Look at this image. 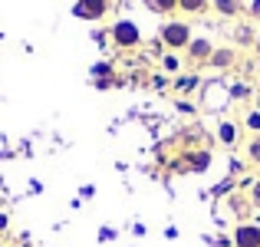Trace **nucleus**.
<instances>
[{
    "label": "nucleus",
    "instance_id": "19",
    "mask_svg": "<svg viewBox=\"0 0 260 247\" xmlns=\"http://www.w3.org/2000/svg\"><path fill=\"white\" fill-rule=\"evenodd\" d=\"M247 17L250 20H260V0H250V4H247Z\"/></svg>",
    "mask_w": 260,
    "mask_h": 247
},
{
    "label": "nucleus",
    "instance_id": "9",
    "mask_svg": "<svg viewBox=\"0 0 260 247\" xmlns=\"http://www.w3.org/2000/svg\"><path fill=\"white\" fill-rule=\"evenodd\" d=\"M211 10L224 20H234V17H241L244 7H241V0H211Z\"/></svg>",
    "mask_w": 260,
    "mask_h": 247
},
{
    "label": "nucleus",
    "instance_id": "18",
    "mask_svg": "<svg viewBox=\"0 0 260 247\" xmlns=\"http://www.w3.org/2000/svg\"><path fill=\"white\" fill-rule=\"evenodd\" d=\"M109 76H115L112 63H106V59H102V63H95V66H92V79H109Z\"/></svg>",
    "mask_w": 260,
    "mask_h": 247
},
{
    "label": "nucleus",
    "instance_id": "22",
    "mask_svg": "<svg viewBox=\"0 0 260 247\" xmlns=\"http://www.w3.org/2000/svg\"><path fill=\"white\" fill-rule=\"evenodd\" d=\"M152 86H155V89H165V86H168L165 73H158V76H152Z\"/></svg>",
    "mask_w": 260,
    "mask_h": 247
},
{
    "label": "nucleus",
    "instance_id": "25",
    "mask_svg": "<svg viewBox=\"0 0 260 247\" xmlns=\"http://www.w3.org/2000/svg\"><path fill=\"white\" fill-rule=\"evenodd\" d=\"M254 50H257V56H260V33H257V40H254Z\"/></svg>",
    "mask_w": 260,
    "mask_h": 247
},
{
    "label": "nucleus",
    "instance_id": "1",
    "mask_svg": "<svg viewBox=\"0 0 260 247\" xmlns=\"http://www.w3.org/2000/svg\"><path fill=\"white\" fill-rule=\"evenodd\" d=\"M158 40H161V46H165L168 53H184L188 43L194 40V33H191L188 20H165L161 30H158Z\"/></svg>",
    "mask_w": 260,
    "mask_h": 247
},
{
    "label": "nucleus",
    "instance_id": "12",
    "mask_svg": "<svg viewBox=\"0 0 260 247\" xmlns=\"http://www.w3.org/2000/svg\"><path fill=\"white\" fill-rule=\"evenodd\" d=\"M178 10L188 17H201V13H211V0H178Z\"/></svg>",
    "mask_w": 260,
    "mask_h": 247
},
{
    "label": "nucleus",
    "instance_id": "23",
    "mask_svg": "<svg viewBox=\"0 0 260 247\" xmlns=\"http://www.w3.org/2000/svg\"><path fill=\"white\" fill-rule=\"evenodd\" d=\"M92 40H95V43L102 46V43H106V40H109V30H95V33H92Z\"/></svg>",
    "mask_w": 260,
    "mask_h": 247
},
{
    "label": "nucleus",
    "instance_id": "7",
    "mask_svg": "<svg viewBox=\"0 0 260 247\" xmlns=\"http://www.w3.org/2000/svg\"><path fill=\"white\" fill-rule=\"evenodd\" d=\"M234 63H237L234 46H214V53H211V59L204 66H208V70H214V73H224V70H231Z\"/></svg>",
    "mask_w": 260,
    "mask_h": 247
},
{
    "label": "nucleus",
    "instance_id": "6",
    "mask_svg": "<svg viewBox=\"0 0 260 247\" xmlns=\"http://www.w3.org/2000/svg\"><path fill=\"white\" fill-rule=\"evenodd\" d=\"M211 53H214V43H211L208 37H194L188 43V50H184V59H188V63H194V66H204L211 59Z\"/></svg>",
    "mask_w": 260,
    "mask_h": 247
},
{
    "label": "nucleus",
    "instance_id": "17",
    "mask_svg": "<svg viewBox=\"0 0 260 247\" xmlns=\"http://www.w3.org/2000/svg\"><path fill=\"white\" fill-rule=\"evenodd\" d=\"M228 96H231V99H247V96H250V86H247V82H231V86H228Z\"/></svg>",
    "mask_w": 260,
    "mask_h": 247
},
{
    "label": "nucleus",
    "instance_id": "16",
    "mask_svg": "<svg viewBox=\"0 0 260 247\" xmlns=\"http://www.w3.org/2000/svg\"><path fill=\"white\" fill-rule=\"evenodd\" d=\"M244 129H247L250 135H260V109H250V112L244 115Z\"/></svg>",
    "mask_w": 260,
    "mask_h": 247
},
{
    "label": "nucleus",
    "instance_id": "24",
    "mask_svg": "<svg viewBox=\"0 0 260 247\" xmlns=\"http://www.w3.org/2000/svg\"><path fill=\"white\" fill-rule=\"evenodd\" d=\"M112 237H115V231H112V228H106V231H99V241H112Z\"/></svg>",
    "mask_w": 260,
    "mask_h": 247
},
{
    "label": "nucleus",
    "instance_id": "20",
    "mask_svg": "<svg viewBox=\"0 0 260 247\" xmlns=\"http://www.w3.org/2000/svg\"><path fill=\"white\" fill-rule=\"evenodd\" d=\"M250 204H257V208H260V181L250 184Z\"/></svg>",
    "mask_w": 260,
    "mask_h": 247
},
{
    "label": "nucleus",
    "instance_id": "8",
    "mask_svg": "<svg viewBox=\"0 0 260 247\" xmlns=\"http://www.w3.org/2000/svg\"><path fill=\"white\" fill-rule=\"evenodd\" d=\"M237 139H241V129H237V122H231V119L217 122V142H221V145L234 148V145H237Z\"/></svg>",
    "mask_w": 260,
    "mask_h": 247
},
{
    "label": "nucleus",
    "instance_id": "14",
    "mask_svg": "<svg viewBox=\"0 0 260 247\" xmlns=\"http://www.w3.org/2000/svg\"><path fill=\"white\" fill-rule=\"evenodd\" d=\"M254 40H257V33L250 30V26H237V30H234V43H241V46H254Z\"/></svg>",
    "mask_w": 260,
    "mask_h": 247
},
{
    "label": "nucleus",
    "instance_id": "2",
    "mask_svg": "<svg viewBox=\"0 0 260 247\" xmlns=\"http://www.w3.org/2000/svg\"><path fill=\"white\" fill-rule=\"evenodd\" d=\"M109 40H112L119 50H135V46H142V30L135 20H115L112 26H109Z\"/></svg>",
    "mask_w": 260,
    "mask_h": 247
},
{
    "label": "nucleus",
    "instance_id": "21",
    "mask_svg": "<svg viewBox=\"0 0 260 247\" xmlns=\"http://www.w3.org/2000/svg\"><path fill=\"white\" fill-rule=\"evenodd\" d=\"M7 231H10V214L0 211V234H7Z\"/></svg>",
    "mask_w": 260,
    "mask_h": 247
},
{
    "label": "nucleus",
    "instance_id": "13",
    "mask_svg": "<svg viewBox=\"0 0 260 247\" xmlns=\"http://www.w3.org/2000/svg\"><path fill=\"white\" fill-rule=\"evenodd\" d=\"M244 155H247L250 165H260V135H250L247 145H244Z\"/></svg>",
    "mask_w": 260,
    "mask_h": 247
},
{
    "label": "nucleus",
    "instance_id": "15",
    "mask_svg": "<svg viewBox=\"0 0 260 247\" xmlns=\"http://www.w3.org/2000/svg\"><path fill=\"white\" fill-rule=\"evenodd\" d=\"M148 7H152L155 13H178V0H148Z\"/></svg>",
    "mask_w": 260,
    "mask_h": 247
},
{
    "label": "nucleus",
    "instance_id": "5",
    "mask_svg": "<svg viewBox=\"0 0 260 247\" xmlns=\"http://www.w3.org/2000/svg\"><path fill=\"white\" fill-rule=\"evenodd\" d=\"M231 247H260V224L237 221L234 231H231Z\"/></svg>",
    "mask_w": 260,
    "mask_h": 247
},
{
    "label": "nucleus",
    "instance_id": "3",
    "mask_svg": "<svg viewBox=\"0 0 260 247\" xmlns=\"http://www.w3.org/2000/svg\"><path fill=\"white\" fill-rule=\"evenodd\" d=\"M178 171H191V175H201L211 168V148H184L181 159H175Z\"/></svg>",
    "mask_w": 260,
    "mask_h": 247
},
{
    "label": "nucleus",
    "instance_id": "10",
    "mask_svg": "<svg viewBox=\"0 0 260 247\" xmlns=\"http://www.w3.org/2000/svg\"><path fill=\"white\" fill-rule=\"evenodd\" d=\"M181 70H184V59H181V53H161V73L165 76H181Z\"/></svg>",
    "mask_w": 260,
    "mask_h": 247
},
{
    "label": "nucleus",
    "instance_id": "4",
    "mask_svg": "<svg viewBox=\"0 0 260 247\" xmlns=\"http://www.w3.org/2000/svg\"><path fill=\"white\" fill-rule=\"evenodd\" d=\"M109 10H112V0H76L73 4V17L86 20V23H95V20L109 17Z\"/></svg>",
    "mask_w": 260,
    "mask_h": 247
},
{
    "label": "nucleus",
    "instance_id": "11",
    "mask_svg": "<svg viewBox=\"0 0 260 247\" xmlns=\"http://www.w3.org/2000/svg\"><path fill=\"white\" fill-rule=\"evenodd\" d=\"M198 86H201V76H198V73H181V76H175V92L178 96L194 92Z\"/></svg>",
    "mask_w": 260,
    "mask_h": 247
}]
</instances>
